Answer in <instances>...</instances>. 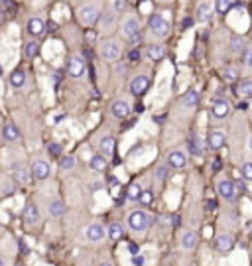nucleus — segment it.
I'll return each mask as SVG.
<instances>
[{"instance_id": "29", "label": "nucleus", "mask_w": 252, "mask_h": 266, "mask_svg": "<svg viewBox=\"0 0 252 266\" xmlns=\"http://www.w3.org/2000/svg\"><path fill=\"white\" fill-rule=\"evenodd\" d=\"M236 93L240 97H250L252 95V79H242L238 85H236Z\"/></svg>"}, {"instance_id": "46", "label": "nucleus", "mask_w": 252, "mask_h": 266, "mask_svg": "<svg viewBox=\"0 0 252 266\" xmlns=\"http://www.w3.org/2000/svg\"><path fill=\"white\" fill-rule=\"evenodd\" d=\"M248 148H250V150H252V136H250V138H248Z\"/></svg>"}, {"instance_id": "5", "label": "nucleus", "mask_w": 252, "mask_h": 266, "mask_svg": "<svg viewBox=\"0 0 252 266\" xmlns=\"http://www.w3.org/2000/svg\"><path fill=\"white\" fill-rule=\"evenodd\" d=\"M77 16H79L81 24H85V26H93L94 22L98 20V16H100V8H98V4H85V6L79 8Z\"/></svg>"}, {"instance_id": "20", "label": "nucleus", "mask_w": 252, "mask_h": 266, "mask_svg": "<svg viewBox=\"0 0 252 266\" xmlns=\"http://www.w3.org/2000/svg\"><path fill=\"white\" fill-rule=\"evenodd\" d=\"M114 20H116V14H114L112 10H108V12H100V16H98L96 22H100V30L106 32L108 28L114 26Z\"/></svg>"}, {"instance_id": "44", "label": "nucleus", "mask_w": 252, "mask_h": 266, "mask_svg": "<svg viewBox=\"0 0 252 266\" xmlns=\"http://www.w3.org/2000/svg\"><path fill=\"white\" fill-rule=\"evenodd\" d=\"M156 178H158V180H164V178H166V168H158V170H156Z\"/></svg>"}, {"instance_id": "32", "label": "nucleus", "mask_w": 252, "mask_h": 266, "mask_svg": "<svg viewBox=\"0 0 252 266\" xmlns=\"http://www.w3.org/2000/svg\"><path fill=\"white\" fill-rule=\"evenodd\" d=\"M213 8L217 10V14H226L232 8V0H215Z\"/></svg>"}, {"instance_id": "34", "label": "nucleus", "mask_w": 252, "mask_h": 266, "mask_svg": "<svg viewBox=\"0 0 252 266\" xmlns=\"http://www.w3.org/2000/svg\"><path fill=\"white\" fill-rule=\"evenodd\" d=\"M38 52H40V44H38V42H28V44H26V48H24L26 58H36V56H38Z\"/></svg>"}, {"instance_id": "47", "label": "nucleus", "mask_w": 252, "mask_h": 266, "mask_svg": "<svg viewBox=\"0 0 252 266\" xmlns=\"http://www.w3.org/2000/svg\"><path fill=\"white\" fill-rule=\"evenodd\" d=\"M0 266H6V262H4V258H0Z\"/></svg>"}, {"instance_id": "19", "label": "nucleus", "mask_w": 252, "mask_h": 266, "mask_svg": "<svg viewBox=\"0 0 252 266\" xmlns=\"http://www.w3.org/2000/svg\"><path fill=\"white\" fill-rule=\"evenodd\" d=\"M197 242H199V236H197V233H193V231L184 233L182 234V240H180V244H182L184 250H193L197 246Z\"/></svg>"}, {"instance_id": "10", "label": "nucleus", "mask_w": 252, "mask_h": 266, "mask_svg": "<svg viewBox=\"0 0 252 266\" xmlns=\"http://www.w3.org/2000/svg\"><path fill=\"white\" fill-rule=\"evenodd\" d=\"M232 246H234V240H232L230 234H217V238H215V250L219 254H228L232 250Z\"/></svg>"}, {"instance_id": "40", "label": "nucleus", "mask_w": 252, "mask_h": 266, "mask_svg": "<svg viewBox=\"0 0 252 266\" xmlns=\"http://www.w3.org/2000/svg\"><path fill=\"white\" fill-rule=\"evenodd\" d=\"M222 75H224V79H226V81H234V79L238 77V71H236L234 67H226V69L222 71Z\"/></svg>"}, {"instance_id": "37", "label": "nucleus", "mask_w": 252, "mask_h": 266, "mask_svg": "<svg viewBox=\"0 0 252 266\" xmlns=\"http://www.w3.org/2000/svg\"><path fill=\"white\" fill-rule=\"evenodd\" d=\"M28 178H30V174H28V170H26V168H18V170H16V180H18L20 184H26V182H28Z\"/></svg>"}, {"instance_id": "26", "label": "nucleus", "mask_w": 252, "mask_h": 266, "mask_svg": "<svg viewBox=\"0 0 252 266\" xmlns=\"http://www.w3.org/2000/svg\"><path fill=\"white\" fill-rule=\"evenodd\" d=\"M89 166H91V170H94V172H102V170L106 168V158H104L102 154H93V156L89 158Z\"/></svg>"}, {"instance_id": "9", "label": "nucleus", "mask_w": 252, "mask_h": 266, "mask_svg": "<svg viewBox=\"0 0 252 266\" xmlns=\"http://www.w3.org/2000/svg\"><path fill=\"white\" fill-rule=\"evenodd\" d=\"M30 174L36 180H48L50 174H52V166H50L46 160H36V162L32 164Z\"/></svg>"}, {"instance_id": "3", "label": "nucleus", "mask_w": 252, "mask_h": 266, "mask_svg": "<svg viewBox=\"0 0 252 266\" xmlns=\"http://www.w3.org/2000/svg\"><path fill=\"white\" fill-rule=\"evenodd\" d=\"M148 28H150V34L156 38H168L170 30H172V24L164 14H152L148 20Z\"/></svg>"}, {"instance_id": "13", "label": "nucleus", "mask_w": 252, "mask_h": 266, "mask_svg": "<svg viewBox=\"0 0 252 266\" xmlns=\"http://www.w3.org/2000/svg\"><path fill=\"white\" fill-rule=\"evenodd\" d=\"M217 192L222 200H232L234 194H236V186L230 182V180H220L217 184Z\"/></svg>"}, {"instance_id": "48", "label": "nucleus", "mask_w": 252, "mask_h": 266, "mask_svg": "<svg viewBox=\"0 0 252 266\" xmlns=\"http://www.w3.org/2000/svg\"><path fill=\"white\" fill-rule=\"evenodd\" d=\"M100 266H112V264H100Z\"/></svg>"}, {"instance_id": "24", "label": "nucleus", "mask_w": 252, "mask_h": 266, "mask_svg": "<svg viewBox=\"0 0 252 266\" xmlns=\"http://www.w3.org/2000/svg\"><path fill=\"white\" fill-rule=\"evenodd\" d=\"M28 32L32 36H42V34L46 32V22L42 18H32L30 22H28Z\"/></svg>"}, {"instance_id": "49", "label": "nucleus", "mask_w": 252, "mask_h": 266, "mask_svg": "<svg viewBox=\"0 0 252 266\" xmlns=\"http://www.w3.org/2000/svg\"><path fill=\"white\" fill-rule=\"evenodd\" d=\"M164 2H170V0H164Z\"/></svg>"}, {"instance_id": "51", "label": "nucleus", "mask_w": 252, "mask_h": 266, "mask_svg": "<svg viewBox=\"0 0 252 266\" xmlns=\"http://www.w3.org/2000/svg\"><path fill=\"white\" fill-rule=\"evenodd\" d=\"M0 20H2V18H0Z\"/></svg>"}, {"instance_id": "18", "label": "nucleus", "mask_w": 252, "mask_h": 266, "mask_svg": "<svg viewBox=\"0 0 252 266\" xmlns=\"http://www.w3.org/2000/svg\"><path fill=\"white\" fill-rule=\"evenodd\" d=\"M146 54L152 62H162L166 58V46L164 44H152V46H148Z\"/></svg>"}, {"instance_id": "23", "label": "nucleus", "mask_w": 252, "mask_h": 266, "mask_svg": "<svg viewBox=\"0 0 252 266\" xmlns=\"http://www.w3.org/2000/svg\"><path fill=\"white\" fill-rule=\"evenodd\" d=\"M188 150H189V156H201L203 154V142L199 136H193L188 140Z\"/></svg>"}, {"instance_id": "30", "label": "nucleus", "mask_w": 252, "mask_h": 266, "mask_svg": "<svg viewBox=\"0 0 252 266\" xmlns=\"http://www.w3.org/2000/svg\"><path fill=\"white\" fill-rule=\"evenodd\" d=\"M182 102H184L186 106H189V108H191V106H195V104L199 102V91H197V89H189L188 93L184 95Z\"/></svg>"}, {"instance_id": "16", "label": "nucleus", "mask_w": 252, "mask_h": 266, "mask_svg": "<svg viewBox=\"0 0 252 266\" xmlns=\"http://www.w3.org/2000/svg\"><path fill=\"white\" fill-rule=\"evenodd\" d=\"M207 140H209L207 144H209L211 150H220L224 146V142H226V134L222 132V130H213V132L209 134Z\"/></svg>"}, {"instance_id": "39", "label": "nucleus", "mask_w": 252, "mask_h": 266, "mask_svg": "<svg viewBox=\"0 0 252 266\" xmlns=\"http://www.w3.org/2000/svg\"><path fill=\"white\" fill-rule=\"evenodd\" d=\"M242 48H244V40L242 38H232L230 40V50L232 52H240Z\"/></svg>"}, {"instance_id": "45", "label": "nucleus", "mask_w": 252, "mask_h": 266, "mask_svg": "<svg viewBox=\"0 0 252 266\" xmlns=\"http://www.w3.org/2000/svg\"><path fill=\"white\" fill-rule=\"evenodd\" d=\"M100 188H102V184H98V182H96V184H93V186H91V190H93V192H98Z\"/></svg>"}, {"instance_id": "27", "label": "nucleus", "mask_w": 252, "mask_h": 266, "mask_svg": "<svg viewBox=\"0 0 252 266\" xmlns=\"http://www.w3.org/2000/svg\"><path fill=\"white\" fill-rule=\"evenodd\" d=\"M2 136H4V140H10V142H14V140H18V136H20V130L16 128V124H4V128H2Z\"/></svg>"}, {"instance_id": "2", "label": "nucleus", "mask_w": 252, "mask_h": 266, "mask_svg": "<svg viewBox=\"0 0 252 266\" xmlns=\"http://www.w3.org/2000/svg\"><path fill=\"white\" fill-rule=\"evenodd\" d=\"M98 54L104 62H116L120 56H122V42L120 40H104L100 46H98Z\"/></svg>"}, {"instance_id": "1", "label": "nucleus", "mask_w": 252, "mask_h": 266, "mask_svg": "<svg viewBox=\"0 0 252 266\" xmlns=\"http://www.w3.org/2000/svg\"><path fill=\"white\" fill-rule=\"evenodd\" d=\"M120 32H122V36L126 38V42H128L132 48H136V46L142 42V24H140V20H138L136 16H132V14H126L124 18H122Z\"/></svg>"}, {"instance_id": "31", "label": "nucleus", "mask_w": 252, "mask_h": 266, "mask_svg": "<svg viewBox=\"0 0 252 266\" xmlns=\"http://www.w3.org/2000/svg\"><path fill=\"white\" fill-rule=\"evenodd\" d=\"M140 194H142L140 184H130V186H128V190H126V198H128L130 201H138Z\"/></svg>"}, {"instance_id": "43", "label": "nucleus", "mask_w": 252, "mask_h": 266, "mask_svg": "<svg viewBox=\"0 0 252 266\" xmlns=\"http://www.w3.org/2000/svg\"><path fill=\"white\" fill-rule=\"evenodd\" d=\"M134 264H136V266H144V264H146V258H144V256H140V254H134Z\"/></svg>"}, {"instance_id": "36", "label": "nucleus", "mask_w": 252, "mask_h": 266, "mask_svg": "<svg viewBox=\"0 0 252 266\" xmlns=\"http://www.w3.org/2000/svg\"><path fill=\"white\" fill-rule=\"evenodd\" d=\"M126 8H128V2L126 0H112V12L114 14L126 12Z\"/></svg>"}, {"instance_id": "8", "label": "nucleus", "mask_w": 252, "mask_h": 266, "mask_svg": "<svg viewBox=\"0 0 252 266\" xmlns=\"http://www.w3.org/2000/svg\"><path fill=\"white\" fill-rule=\"evenodd\" d=\"M150 87V77L148 75H136L132 81H130V93L140 97L142 93H146Z\"/></svg>"}, {"instance_id": "25", "label": "nucleus", "mask_w": 252, "mask_h": 266, "mask_svg": "<svg viewBox=\"0 0 252 266\" xmlns=\"http://www.w3.org/2000/svg\"><path fill=\"white\" fill-rule=\"evenodd\" d=\"M106 236H110V240H120L124 236V229L120 223H110L106 227Z\"/></svg>"}, {"instance_id": "33", "label": "nucleus", "mask_w": 252, "mask_h": 266, "mask_svg": "<svg viewBox=\"0 0 252 266\" xmlns=\"http://www.w3.org/2000/svg\"><path fill=\"white\" fill-rule=\"evenodd\" d=\"M60 166H62L63 172H71L73 168L77 166V160H75V156H63Z\"/></svg>"}, {"instance_id": "28", "label": "nucleus", "mask_w": 252, "mask_h": 266, "mask_svg": "<svg viewBox=\"0 0 252 266\" xmlns=\"http://www.w3.org/2000/svg\"><path fill=\"white\" fill-rule=\"evenodd\" d=\"M10 85L16 87V89L24 87V85H26V73H24V71H14V73L10 75Z\"/></svg>"}, {"instance_id": "50", "label": "nucleus", "mask_w": 252, "mask_h": 266, "mask_svg": "<svg viewBox=\"0 0 252 266\" xmlns=\"http://www.w3.org/2000/svg\"><path fill=\"white\" fill-rule=\"evenodd\" d=\"M18 266H22V264H18Z\"/></svg>"}, {"instance_id": "11", "label": "nucleus", "mask_w": 252, "mask_h": 266, "mask_svg": "<svg viewBox=\"0 0 252 266\" xmlns=\"http://www.w3.org/2000/svg\"><path fill=\"white\" fill-rule=\"evenodd\" d=\"M168 166L174 168V170H182V168L188 166V156L182 150H174L168 154Z\"/></svg>"}, {"instance_id": "17", "label": "nucleus", "mask_w": 252, "mask_h": 266, "mask_svg": "<svg viewBox=\"0 0 252 266\" xmlns=\"http://www.w3.org/2000/svg\"><path fill=\"white\" fill-rule=\"evenodd\" d=\"M98 150H100V154L102 156H112L114 154V138L112 136H102L100 140H98Z\"/></svg>"}, {"instance_id": "42", "label": "nucleus", "mask_w": 252, "mask_h": 266, "mask_svg": "<svg viewBox=\"0 0 252 266\" xmlns=\"http://www.w3.org/2000/svg\"><path fill=\"white\" fill-rule=\"evenodd\" d=\"M244 64H246L248 69H252V48L246 50V54H244Z\"/></svg>"}, {"instance_id": "22", "label": "nucleus", "mask_w": 252, "mask_h": 266, "mask_svg": "<svg viewBox=\"0 0 252 266\" xmlns=\"http://www.w3.org/2000/svg\"><path fill=\"white\" fill-rule=\"evenodd\" d=\"M65 211H67V207H65V203L60 200L50 201V205H48V213H50L52 217H63Z\"/></svg>"}, {"instance_id": "21", "label": "nucleus", "mask_w": 252, "mask_h": 266, "mask_svg": "<svg viewBox=\"0 0 252 266\" xmlns=\"http://www.w3.org/2000/svg\"><path fill=\"white\" fill-rule=\"evenodd\" d=\"M24 219H26L28 225H36L40 221V211H38V207L34 203H28L24 207Z\"/></svg>"}, {"instance_id": "38", "label": "nucleus", "mask_w": 252, "mask_h": 266, "mask_svg": "<svg viewBox=\"0 0 252 266\" xmlns=\"http://www.w3.org/2000/svg\"><path fill=\"white\" fill-rule=\"evenodd\" d=\"M240 174H242V178L246 182H252V162H246L244 166L240 168Z\"/></svg>"}, {"instance_id": "14", "label": "nucleus", "mask_w": 252, "mask_h": 266, "mask_svg": "<svg viewBox=\"0 0 252 266\" xmlns=\"http://www.w3.org/2000/svg\"><path fill=\"white\" fill-rule=\"evenodd\" d=\"M211 112H213V116L215 118H226L228 116V112H230V102L226 99H217L213 102V108H211Z\"/></svg>"}, {"instance_id": "7", "label": "nucleus", "mask_w": 252, "mask_h": 266, "mask_svg": "<svg viewBox=\"0 0 252 266\" xmlns=\"http://www.w3.org/2000/svg\"><path fill=\"white\" fill-rule=\"evenodd\" d=\"M104 236H106V227H104V225H100V223H91V225H87V229H85V238H87L89 242H100Z\"/></svg>"}, {"instance_id": "6", "label": "nucleus", "mask_w": 252, "mask_h": 266, "mask_svg": "<svg viewBox=\"0 0 252 266\" xmlns=\"http://www.w3.org/2000/svg\"><path fill=\"white\" fill-rule=\"evenodd\" d=\"M213 12H215L213 2L203 0V2H199L197 10H195V18H197V22H201V24H209L211 18H213Z\"/></svg>"}, {"instance_id": "12", "label": "nucleus", "mask_w": 252, "mask_h": 266, "mask_svg": "<svg viewBox=\"0 0 252 266\" xmlns=\"http://www.w3.org/2000/svg\"><path fill=\"white\" fill-rule=\"evenodd\" d=\"M67 71L71 77H81L85 73V60L81 56H73L67 64Z\"/></svg>"}, {"instance_id": "4", "label": "nucleus", "mask_w": 252, "mask_h": 266, "mask_svg": "<svg viewBox=\"0 0 252 266\" xmlns=\"http://www.w3.org/2000/svg\"><path fill=\"white\" fill-rule=\"evenodd\" d=\"M128 227L134 231V233H144L148 227H150V215L142 209H136L128 215Z\"/></svg>"}, {"instance_id": "15", "label": "nucleus", "mask_w": 252, "mask_h": 266, "mask_svg": "<svg viewBox=\"0 0 252 266\" xmlns=\"http://www.w3.org/2000/svg\"><path fill=\"white\" fill-rule=\"evenodd\" d=\"M130 112H132V108L126 100H114L110 106V114L114 118H126V116H130Z\"/></svg>"}, {"instance_id": "41", "label": "nucleus", "mask_w": 252, "mask_h": 266, "mask_svg": "<svg viewBox=\"0 0 252 266\" xmlns=\"http://www.w3.org/2000/svg\"><path fill=\"white\" fill-rule=\"evenodd\" d=\"M48 150H50V154H52V156H60V154L63 152L62 144H56V142H54V144H50V146H48Z\"/></svg>"}, {"instance_id": "35", "label": "nucleus", "mask_w": 252, "mask_h": 266, "mask_svg": "<svg viewBox=\"0 0 252 266\" xmlns=\"http://www.w3.org/2000/svg\"><path fill=\"white\" fill-rule=\"evenodd\" d=\"M138 201H140L142 205H152V201H154V194H152L150 190H142V194H140Z\"/></svg>"}]
</instances>
